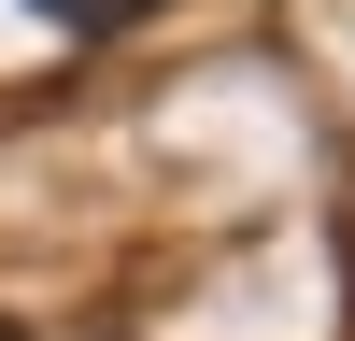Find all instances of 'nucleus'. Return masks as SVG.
Masks as SVG:
<instances>
[{
  "label": "nucleus",
  "instance_id": "nucleus-2",
  "mask_svg": "<svg viewBox=\"0 0 355 341\" xmlns=\"http://www.w3.org/2000/svg\"><path fill=\"white\" fill-rule=\"evenodd\" d=\"M0 341H28V327H0Z\"/></svg>",
  "mask_w": 355,
  "mask_h": 341
},
{
  "label": "nucleus",
  "instance_id": "nucleus-1",
  "mask_svg": "<svg viewBox=\"0 0 355 341\" xmlns=\"http://www.w3.org/2000/svg\"><path fill=\"white\" fill-rule=\"evenodd\" d=\"M28 15H43V28H71V43H114V28H142L157 0H28Z\"/></svg>",
  "mask_w": 355,
  "mask_h": 341
}]
</instances>
